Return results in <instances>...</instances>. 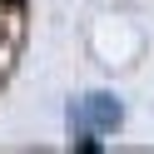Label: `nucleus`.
<instances>
[{
	"label": "nucleus",
	"instance_id": "obj_1",
	"mask_svg": "<svg viewBox=\"0 0 154 154\" xmlns=\"http://www.w3.org/2000/svg\"><path fill=\"white\" fill-rule=\"evenodd\" d=\"M90 114H94V119H100V124H119V104H114L109 94H94V104H90Z\"/></svg>",
	"mask_w": 154,
	"mask_h": 154
}]
</instances>
